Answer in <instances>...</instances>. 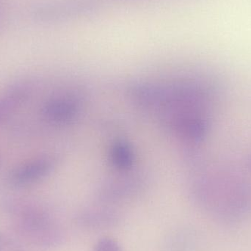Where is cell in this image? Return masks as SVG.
Returning a JSON list of instances; mask_svg holds the SVG:
<instances>
[{
	"mask_svg": "<svg viewBox=\"0 0 251 251\" xmlns=\"http://www.w3.org/2000/svg\"><path fill=\"white\" fill-rule=\"evenodd\" d=\"M99 4L100 0H60L36 6L32 15L40 22H55L94 11Z\"/></svg>",
	"mask_w": 251,
	"mask_h": 251,
	"instance_id": "cell-2",
	"label": "cell"
},
{
	"mask_svg": "<svg viewBox=\"0 0 251 251\" xmlns=\"http://www.w3.org/2000/svg\"><path fill=\"white\" fill-rule=\"evenodd\" d=\"M112 162L119 169L131 168L134 161V153L128 143L119 141L113 145L111 149Z\"/></svg>",
	"mask_w": 251,
	"mask_h": 251,
	"instance_id": "cell-3",
	"label": "cell"
},
{
	"mask_svg": "<svg viewBox=\"0 0 251 251\" xmlns=\"http://www.w3.org/2000/svg\"><path fill=\"white\" fill-rule=\"evenodd\" d=\"M95 251H121L116 242L111 240H102L96 246Z\"/></svg>",
	"mask_w": 251,
	"mask_h": 251,
	"instance_id": "cell-4",
	"label": "cell"
},
{
	"mask_svg": "<svg viewBox=\"0 0 251 251\" xmlns=\"http://www.w3.org/2000/svg\"><path fill=\"white\" fill-rule=\"evenodd\" d=\"M198 196L220 222L239 224L251 218V179L228 165L206 166L196 181Z\"/></svg>",
	"mask_w": 251,
	"mask_h": 251,
	"instance_id": "cell-1",
	"label": "cell"
},
{
	"mask_svg": "<svg viewBox=\"0 0 251 251\" xmlns=\"http://www.w3.org/2000/svg\"><path fill=\"white\" fill-rule=\"evenodd\" d=\"M246 168H247V169L249 170V171H251V155L250 156V157H249V159H248L247 162H246Z\"/></svg>",
	"mask_w": 251,
	"mask_h": 251,
	"instance_id": "cell-5",
	"label": "cell"
}]
</instances>
